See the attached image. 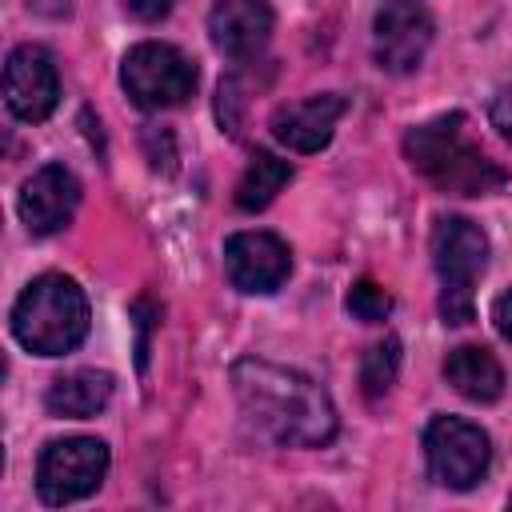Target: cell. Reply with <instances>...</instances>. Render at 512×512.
<instances>
[{
  "label": "cell",
  "mask_w": 512,
  "mask_h": 512,
  "mask_svg": "<svg viewBox=\"0 0 512 512\" xmlns=\"http://www.w3.org/2000/svg\"><path fill=\"white\" fill-rule=\"evenodd\" d=\"M432 44V16L416 0H384L372 24V56L384 72H412Z\"/></svg>",
  "instance_id": "obj_8"
},
{
  "label": "cell",
  "mask_w": 512,
  "mask_h": 512,
  "mask_svg": "<svg viewBox=\"0 0 512 512\" xmlns=\"http://www.w3.org/2000/svg\"><path fill=\"white\" fill-rule=\"evenodd\" d=\"M432 264L440 276V316L444 324L472 320L476 280L488 264V236L468 216H440L432 228Z\"/></svg>",
  "instance_id": "obj_4"
},
{
  "label": "cell",
  "mask_w": 512,
  "mask_h": 512,
  "mask_svg": "<svg viewBox=\"0 0 512 512\" xmlns=\"http://www.w3.org/2000/svg\"><path fill=\"white\" fill-rule=\"evenodd\" d=\"M120 84L140 108H176L196 92V64L160 40L128 48L120 64Z\"/></svg>",
  "instance_id": "obj_5"
},
{
  "label": "cell",
  "mask_w": 512,
  "mask_h": 512,
  "mask_svg": "<svg viewBox=\"0 0 512 512\" xmlns=\"http://www.w3.org/2000/svg\"><path fill=\"white\" fill-rule=\"evenodd\" d=\"M488 120H492V128H496L500 136L512 140V88H500V92L492 96V104H488Z\"/></svg>",
  "instance_id": "obj_19"
},
{
  "label": "cell",
  "mask_w": 512,
  "mask_h": 512,
  "mask_svg": "<svg viewBox=\"0 0 512 512\" xmlns=\"http://www.w3.org/2000/svg\"><path fill=\"white\" fill-rule=\"evenodd\" d=\"M60 100V76H56V64L48 56V48L40 44H20L8 52V64H4V104L16 120H44L52 116Z\"/></svg>",
  "instance_id": "obj_9"
},
{
  "label": "cell",
  "mask_w": 512,
  "mask_h": 512,
  "mask_svg": "<svg viewBox=\"0 0 512 512\" xmlns=\"http://www.w3.org/2000/svg\"><path fill=\"white\" fill-rule=\"evenodd\" d=\"M124 8H128L136 20H160V16H168L172 0H124Z\"/></svg>",
  "instance_id": "obj_21"
},
{
  "label": "cell",
  "mask_w": 512,
  "mask_h": 512,
  "mask_svg": "<svg viewBox=\"0 0 512 512\" xmlns=\"http://www.w3.org/2000/svg\"><path fill=\"white\" fill-rule=\"evenodd\" d=\"M424 456H428V476L436 484L464 492L484 480L492 444L480 424L460 420V416H436L424 428Z\"/></svg>",
  "instance_id": "obj_6"
},
{
  "label": "cell",
  "mask_w": 512,
  "mask_h": 512,
  "mask_svg": "<svg viewBox=\"0 0 512 512\" xmlns=\"http://www.w3.org/2000/svg\"><path fill=\"white\" fill-rule=\"evenodd\" d=\"M12 336L36 356H64L88 336V296L72 276H36L12 304Z\"/></svg>",
  "instance_id": "obj_3"
},
{
  "label": "cell",
  "mask_w": 512,
  "mask_h": 512,
  "mask_svg": "<svg viewBox=\"0 0 512 512\" xmlns=\"http://www.w3.org/2000/svg\"><path fill=\"white\" fill-rule=\"evenodd\" d=\"M76 204H80V180L64 164L36 168L20 188V220L36 236L60 232L76 216Z\"/></svg>",
  "instance_id": "obj_11"
},
{
  "label": "cell",
  "mask_w": 512,
  "mask_h": 512,
  "mask_svg": "<svg viewBox=\"0 0 512 512\" xmlns=\"http://www.w3.org/2000/svg\"><path fill=\"white\" fill-rule=\"evenodd\" d=\"M272 24H276V16H272L268 0H216L208 12V36L232 60L256 56L268 44Z\"/></svg>",
  "instance_id": "obj_13"
},
{
  "label": "cell",
  "mask_w": 512,
  "mask_h": 512,
  "mask_svg": "<svg viewBox=\"0 0 512 512\" xmlns=\"http://www.w3.org/2000/svg\"><path fill=\"white\" fill-rule=\"evenodd\" d=\"M112 400V376L96 368H76L68 376H56L44 392V408L64 420H88L104 412Z\"/></svg>",
  "instance_id": "obj_14"
},
{
  "label": "cell",
  "mask_w": 512,
  "mask_h": 512,
  "mask_svg": "<svg viewBox=\"0 0 512 512\" xmlns=\"http://www.w3.org/2000/svg\"><path fill=\"white\" fill-rule=\"evenodd\" d=\"M224 272L236 292L268 296L292 272V252L272 232H236L224 240Z\"/></svg>",
  "instance_id": "obj_10"
},
{
  "label": "cell",
  "mask_w": 512,
  "mask_h": 512,
  "mask_svg": "<svg viewBox=\"0 0 512 512\" xmlns=\"http://www.w3.org/2000/svg\"><path fill=\"white\" fill-rule=\"evenodd\" d=\"M108 472V444L96 436H64L40 452L36 492L44 504H72L100 488Z\"/></svg>",
  "instance_id": "obj_7"
},
{
  "label": "cell",
  "mask_w": 512,
  "mask_h": 512,
  "mask_svg": "<svg viewBox=\"0 0 512 512\" xmlns=\"http://www.w3.org/2000/svg\"><path fill=\"white\" fill-rule=\"evenodd\" d=\"M288 180H292V164H288V160H280V156H272V152H256V156L248 160L240 184H236V204H240L244 212H260V208H268V204L276 200V192H280Z\"/></svg>",
  "instance_id": "obj_16"
},
{
  "label": "cell",
  "mask_w": 512,
  "mask_h": 512,
  "mask_svg": "<svg viewBox=\"0 0 512 512\" xmlns=\"http://www.w3.org/2000/svg\"><path fill=\"white\" fill-rule=\"evenodd\" d=\"M464 116H436L404 136V156L416 172H424L436 188L456 196H488L504 184V168H496L464 132Z\"/></svg>",
  "instance_id": "obj_2"
},
{
  "label": "cell",
  "mask_w": 512,
  "mask_h": 512,
  "mask_svg": "<svg viewBox=\"0 0 512 512\" xmlns=\"http://www.w3.org/2000/svg\"><path fill=\"white\" fill-rule=\"evenodd\" d=\"M396 372H400V340L396 336H384L380 344H372L360 360V384H364V396H384L392 384H396Z\"/></svg>",
  "instance_id": "obj_17"
},
{
  "label": "cell",
  "mask_w": 512,
  "mask_h": 512,
  "mask_svg": "<svg viewBox=\"0 0 512 512\" xmlns=\"http://www.w3.org/2000/svg\"><path fill=\"white\" fill-rule=\"evenodd\" d=\"M492 324H496V332L512 344V288L496 296V304H492Z\"/></svg>",
  "instance_id": "obj_20"
},
{
  "label": "cell",
  "mask_w": 512,
  "mask_h": 512,
  "mask_svg": "<svg viewBox=\"0 0 512 512\" xmlns=\"http://www.w3.org/2000/svg\"><path fill=\"white\" fill-rule=\"evenodd\" d=\"M344 96L340 92H320V96H304V100H288L272 112L268 128L272 136L292 148V152H320L332 132H336V120L344 116Z\"/></svg>",
  "instance_id": "obj_12"
},
{
  "label": "cell",
  "mask_w": 512,
  "mask_h": 512,
  "mask_svg": "<svg viewBox=\"0 0 512 512\" xmlns=\"http://www.w3.org/2000/svg\"><path fill=\"white\" fill-rule=\"evenodd\" d=\"M348 312L356 316V320H364V324H380L388 312H392V296L376 284V280H356L352 284V292H348Z\"/></svg>",
  "instance_id": "obj_18"
},
{
  "label": "cell",
  "mask_w": 512,
  "mask_h": 512,
  "mask_svg": "<svg viewBox=\"0 0 512 512\" xmlns=\"http://www.w3.org/2000/svg\"><path fill=\"white\" fill-rule=\"evenodd\" d=\"M232 392L248 424L284 448H320L336 436L328 392L296 368L244 356L232 364Z\"/></svg>",
  "instance_id": "obj_1"
},
{
  "label": "cell",
  "mask_w": 512,
  "mask_h": 512,
  "mask_svg": "<svg viewBox=\"0 0 512 512\" xmlns=\"http://www.w3.org/2000/svg\"><path fill=\"white\" fill-rule=\"evenodd\" d=\"M444 380L460 396H468L476 404H492L504 392V368H500V360L484 344H460V348H452L448 360H444Z\"/></svg>",
  "instance_id": "obj_15"
}]
</instances>
